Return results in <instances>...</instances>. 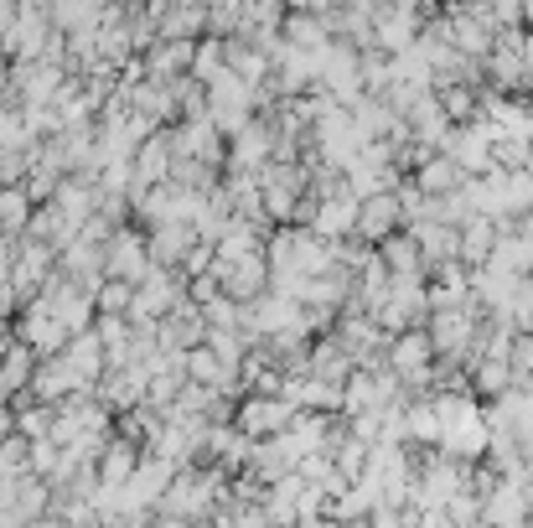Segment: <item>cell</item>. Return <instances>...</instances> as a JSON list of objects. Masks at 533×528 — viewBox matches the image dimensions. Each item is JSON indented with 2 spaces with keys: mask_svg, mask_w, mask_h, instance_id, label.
Here are the masks:
<instances>
[{
  "mask_svg": "<svg viewBox=\"0 0 533 528\" xmlns=\"http://www.w3.org/2000/svg\"><path fill=\"white\" fill-rule=\"evenodd\" d=\"M290 415H295V404H285V399H249L239 409V430L244 435H275L290 425Z\"/></svg>",
  "mask_w": 533,
  "mask_h": 528,
  "instance_id": "cell-1",
  "label": "cell"
},
{
  "mask_svg": "<svg viewBox=\"0 0 533 528\" xmlns=\"http://www.w3.org/2000/svg\"><path fill=\"white\" fill-rule=\"evenodd\" d=\"M399 213H404V202H394V197H368V208L358 213V233H363V239H373V233H389V228L399 223Z\"/></svg>",
  "mask_w": 533,
  "mask_h": 528,
  "instance_id": "cell-2",
  "label": "cell"
},
{
  "mask_svg": "<svg viewBox=\"0 0 533 528\" xmlns=\"http://www.w3.org/2000/svg\"><path fill=\"white\" fill-rule=\"evenodd\" d=\"M456 176H461V161H456V156H446V161H430V166H420V187H425V197H430V192H446V187H456Z\"/></svg>",
  "mask_w": 533,
  "mask_h": 528,
  "instance_id": "cell-3",
  "label": "cell"
}]
</instances>
